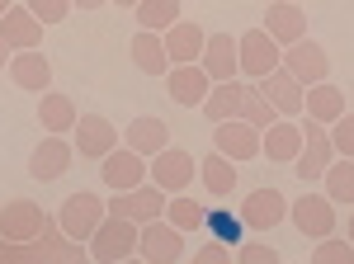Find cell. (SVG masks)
Masks as SVG:
<instances>
[{"label":"cell","mask_w":354,"mask_h":264,"mask_svg":"<svg viewBox=\"0 0 354 264\" xmlns=\"http://www.w3.org/2000/svg\"><path fill=\"white\" fill-rule=\"evenodd\" d=\"M137 241H142V227L133 217L104 212V222L95 227V236L85 241V250H90V260H100V264H123V260H137Z\"/></svg>","instance_id":"obj_1"},{"label":"cell","mask_w":354,"mask_h":264,"mask_svg":"<svg viewBox=\"0 0 354 264\" xmlns=\"http://www.w3.org/2000/svg\"><path fill=\"white\" fill-rule=\"evenodd\" d=\"M302 151L293 156V175L307 180V185H317L322 175H326V165L335 160V147H330V128L326 123H317L312 113H302Z\"/></svg>","instance_id":"obj_2"},{"label":"cell","mask_w":354,"mask_h":264,"mask_svg":"<svg viewBox=\"0 0 354 264\" xmlns=\"http://www.w3.org/2000/svg\"><path fill=\"white\" fill-rule=\"evenodd\" d=\"M147 180L161 185L165 194H189V185L198 180V160L185 151V147H165L147 160Z\"/></svg>","instance_id":"obj_3"},{"label":"cell","mask_w":354,"mask_h":264,"mask_svg":"<svg viewBox=\"0 0 354 264\" xmlns=\"http://www.w3.org/2000/svg\"><path fill=\"white\" fill-rule=\"evenodd\" d=\"M104 212H109V203L100 198V194H90V189H81V194H71L62 208H57V222H62V232L71 241H90L95 236V227L104 222Z\"/></svg>","instance_id":"obj_4"},{"label":"cell","mask_w":354,"mask_h":264,"mask_svg":"<svg viewBox=\"0 0 354 264\" xmlns=\"http://www.w3.org/2000/svg\"><path fill=\"white\" fill-rule=\"evenodd\" d=\"M165 194L161 185H151V180H142V185L133 189H118V194H109V212H123V217H133L137 227L142 222H156V217H165Z\"/></svg>","instance_id":"obj_5"},{"label":"cell","mask_w":354,"mask_h":264,"mask_svg":"<svg viewBox=\"0 0 354 264\" xmlns=\"http://www.w3.org/2000/svg\"><path fill=\"white\" fill-rule=\"evenodd\" d=\"M236 57H241L245 80H260V76H270L274 66H283V48L274 43L265 28H245L241 38H236Z\"/></svg>","instance_id":"obj_6"},{"label":"cell","mask_w":354,"mask_h":264,"mask_svg":"<svg viewBox=\"0 0 354 264\" xmlns=\"http://www.w3.org/2000/svg\"><path fill=\"white\" fill-rule=\"evenodd\" d=\"M118 142H123V132L113 128L104 113H81L76 128H71V147H76V156H85V160H104Z\"/></svg>","instance_id":"obj_7"},{"label":"cell","mask_w":354,"mask_h":264,"mask_svg":"<svg viewBox=\"0 0 354 264\" xmlns=\"http://www.w3.org/2000/svg\"><path fill=\"white\" fill-rule=\"evenodd\" d=\"M185 232L180 227H170L165 217L156 222H142V241H137V260H151V264H175L185 260Z\"/></svg>","instance_id":"obj_8"},{"label":"cell","mask_w":354,"mask_h":264,"mask_svg":"<svg viewBox=\"0 0 354 264\" xmlns=\"http://www.w3.org/2000/svg\"><path fill=\"white\" fill-rule=\"evenodd\" d=\"M71 156H76V147H71L66 137L48 132V137L28 151V175H33L38 185H53V180H62V175L71 170Z\"/></svg>","instance_id":"obj_9"},{"label":"cell","mask_w":354,"mask_h":264,"mask_svg":"<svg viewBox=\"0 0 354 264\" xmlns=\"http://www.w3.org/2000/svg\"><path fill=\"white\" fill-rule=\"evenodd\" d=\"M288 217H293V227H298L307 241H322L335 232V203H330L326 194H302L288 203Z\"/></svg>","instance_id":"obj_10"},{"label":"cell","mask_w":354,"mask_h":264,"mask_svg":"<svg viewBox=\"0 0 354 264\" xmlns=\"http://www.w3.org/2000/svg\"><path fill=\"white\" fill-rule=\"evenodd\" d=\"M208 90H213V76H208L198 62H175V66L165 71V95L180 109H198Z\"/></svg>","instance_id":"obj_11"},{"label":"cell","mask_w":354,"mask_h":264,"mask_svg":"<svg viewBox=\"0 0 354 264\" xmlns=\"http://www.w3.org/2000/svg\"><path fill=\"white\" fill-rule=\"evenodd\" d=\"M260 85V95L279 109V118H302V100H307V85H302L293 71H283V66H274L270 76L255 80Z\"/></svg>","instance_id":"obj_12"},{"label":"cell","mask_w":354,"mask_h":264,"mask_svg":"<svg viewBox=\"0 0 354 264\" xmlns=\"http://www.w3.org/2000/svg\"><path fill=\"white\" fill-rule=\"evenodd\" d=\"M241 222H245V232H270V227H279L283 217H288V198L279 194V189H255V194H245L241 198Z\"/></svg>","instance_id":"obj_13"},{"label":"cell","mask_w":354,"mask_h":264,"mask_svg":"<svg viewBox=\"0 0 354 264\" xmlns=\"http://www.w3.org/2000/svg\"><path fill=\"white\" fill-rule=\"evenodd\" d=\"M213 151H222V156H232L236 165H245V160L260 156V128H250L245 118H227V123H213Z\"/></svg>","instance_id":"obj_14"},{"label":"cell","mask_w":354,"mask_h":264,"mask_svg":"<svg viewBox=\"0 0 354 264\" xmlns=\"http://www.w3.org/2000/svg\"><path fill=\"white\" fill-rule=\"evenodd\" d=\"M43 28H48V24L28 10L24 0H15V5H10V15L0 19V38L10 43V53H28V48H38V43H43Z\"/></svg>","instance_id":"obj_15"},{"label":"cell","mask_w":354,"mask_h":264,"mask_svg":"<svg viewBox=\"0 0 354 264\" xmlns=\"http://www.w3.org/2000/svg\"><path fill=\"white\" fill-rule=\"evenodd\" d=\"M302 151V123L298 118H274L270 128L260 132V156L274 165H293V156Z\"/></svg>","instance_id":"obj_16"},{"label":"cell","mask_w":354,"mask_h":264,"mask_svg":"<svg viewBox=\"0 0 354 264\" xmlns=\"http://www.w3.org/2000/svg\"><path fill=\"white\" fill-rule=\"evenodd\" d=\"M283 71H293L302 85H317V80L330 76V57L322 43H312V38H298L293 48H283Z\"/></svg>","instance_id":"obj_17"},{"label":"cell","mask_w":354,"mask_h":264,"mask_svg":"<svg viewBox=\"0 0 354 264\" xmlns=\"http://www.w3.org/2000/svg\"><path fill=\"white\" fill-rule=\"evenodd\" d=\"M265 33H270L279 48H293L298 38H307V15H302L298 0H274L270 10H265Z\"/></svg>","instance_id":"obj_18"},{"label":"cell","mask_w":354,"mask_h":264,"mask_svg":"<svg viewBox=\"0 0 354 264\" xmlns=\"http://www.w3.org/2000/svg\"><path fill=\"white\" fill-rule=\"evenodd\" d=\"M43 227H48V212L33 198H15V203L0 208V236L5 241H33Z\"/></svg>","instance_id":"obj_19"},{"label":"cell","mask_w":354,"mask_h":264,"mask_svg":"<svg viewBox=\"0 0 354 264\" xmlns=\"http://www.w3.org/2000/svg\"><path fill=\"white\" fill-rule=\"evenodd\" d=\"M245 90H250V80H245V76L213 80V90L203 95V104H198V113H203L208 123H227V118H236V113H241Z\"/></svg>","instance_id":"obj_20"},{"label":"cell","mask_w":354,"mask_h":264,"mask_svg":"<svg viewBox=\"0 0 354 264\" xmlns=\"http://www.w3.org/2000/svg\"><path fill=\"white\" fill-rule=\"evenodd\" d=\"M33 260H48V264H76V260H90V250H81V241H71L62 232V222L48 217V227L33 236Z\"/></svg>","instance_id":"obj_21"},{"label":"cell","mask_w":354,"mask_h":264,"mask_svg":"<svg viewBox=\"0 0 354 264\" xmlns=\"http://www.w3.org/2000/svg\"><path fill=\"white\" fill-rule=\"evenodd\" d=\"M100 165H104L100 175H104L109 194H118V189H133V185H142V180H147V156H137L133 147H123V142H118V147H113V151L100 160Z\"/></svg>","instance_id":"obj_22"},{"label":"cell","mask_w":354,"mask_h":264,"mask_svg":"<svg viewBox=\"0 0 354 264\" xmlns=\"http://www.w3.org/2000/svg\"><path fill=\"white\" fill-rule=\"evenodd\" d=\"M5 71H10V80H15L19 90H28V95H43V90H53V62L38 53V48H28V53H15Z\"/></svg>","instance_id":"obj_23"},{"label":"cell","mask_w":354,"mask_h":264,"mask_svg":"<svg viewBox=\"0 0 354 264\" xmlns=\"http://www.w3.org/2000/svg\"><path fill=\"white\" fill-rule=\"evenodd\" d=\"M198 66H203V71H208L213 80H232V76H241L236 33H208V43H203V57H198Z\"/></svg>","instance_id":"obj_24"},{"label":"cell","mask_w":354,"mask_h":264,"mask_svg":"<svg viewBox=\"0 0 354 264\" xmlns=\"http://www.w3.org/2000/svg\"><path fill=\"white\" fill-rule=\"evenodd\" d=\"M123 147H133L137 156L151 160L156 151H165V147H170V128H165L156 113H137L133 123L123 128Z\"/></svg>","instance_id":"obj_25"},{"label":"cell","mask_w":354,"mask_h":264,"mask_svg":"<svg viewBox=\"0 0 354 264\" xmlns=\"http://www.w3.org/2000/svg\"><path fill=\"white\" fill-rule=\"evenodd\" d=\"M161 38H165V53H170V66H175V62H198V57H203L208 28L194 24V19H175Z\"/></svg>","instance_id":"obj_26"},{"label":"cell","mask_w":354,"mask_h":264,"mask_svg":"<svg viewBox=\"0 0 354 264\" xmlns=\"http://www.w3.org/2000/svg\"><path fill=\"white\" fill-rule=\"evenodd\" d=\"M128 57H133V66L142 71V76H165V71H170L165 38H161V33H151V28H137V38H133V48H128Z\"/></svg>","instance_id":"obj_27"},{"label":"cell","mask_w":354,"mask_h":264,"mask_svg":"<svg viewBox=\"0 0 354 264\" xmlns=\"http://www.w3.org/2000/svg\"><path fill=\"white\" fill-rule=\"evenodd\" d=\"M302 113H312L317 123H335L340 113H345V90L335 85V80H317V85H307V100H302Z\"/></svg>","instance_id":"obj_28"},{"label":"cell","mask_w":354,"mask_h":264,"mask_svg":"<svg viewBox=\"0 0 354 264\" xmlns=\"http://www.w3.org/2000/svg\"><path fill=\"white\" fill-rule=\"evenodd\" d=\"M76 118H81V109H76V100L71 95H57V90H43V100H38V123H43V132H71L76 128Z\"/></svg>","instance_id":"obj_29"},{"label":"cell","mask_w":354,"mask_h":264,"mask_svg":"<svg viewBox=\"0 0 354 264\" xmlns=\"http://www.w3.org/2000/svg\"><path fill=\"white\" fill-rule=\"evenodd\" d=\"M236 160L232 156H222V151H213V156H203L198 160V180H203V189L213 194V198H227L232 189H236Z\"/></svg>","instance_id":"obj_30"},{"label":"cell","mask_w":354,"mask_h":264,"mask_svg":"<svg viewBox=\"0 0 354 264\" xmlns=\"http://www.w3.org/2000/svg\"><path fill=\"white\" fill-rule=\"evenodd\" d=\"M322 185H326V198L335 208H354V156H335L326 165V175H322Z\"/></svg>","instance_id":"obj_31"},{"label":"cell","mask_w":354,"mask_h":264,"mask_svg":"<svg viewBox=\"0 0 354 264\" xmlns=\"http://www.w3.org/2000/svg\"><path fill=\"white\" fill-rule=\"evenodd\" d=\"M203 217H208V208H203L198 198H189V194H170V198H165V222L180 227L185 236L203 232Z\"/></svg>","instance_id":"obj_32"},{"label":"cell","mask_w":354,"mask_h":264,"mask_svg":"<svg viewBox=\"0 0 354 264\" xmlns=\"http://www.w3.org/2000/svg\"><path fill=\"white\" fill-rule=\"evenodd\" d=\"M203 232H208L213 241H222V245H241V241L250 236L236 208H208V217H203Z\"/></svg>","instance_id":"obj_33"},{"label":"cell","mask_w":354,"mask_h":264,"mask_svg":"<svg viewBox=\"0 0 354 264\" xmlns=\"http://www.w3.org/2000/svg\"><path fill=\"white\" fill-rule=\"evenodd\" d=\"M137 28H151V33H165V28L180 19V0H137L133 5Z\"/></svg>","instance_id":"obj_34"},{"label":"cell","mask_w":354,"mask_h":264,"mask_svg":"<svg viewBox=\"0 0 354 264\" xmlns=\"http://www.w3.org/2000/svg\"><path fill=\"white\" fill-rule=\"evenodd\" d=\"M236 118H245V123H250V128H270L274 118H279V109L270 104V100H265V95H260V85H255V80H250V90H245V100H241V113H236Z\"/></svg>","instance_id":"obj_35"},{"label":"cell","mask_w":354,"mask_h":264,"mask_svg":"<svg viewBox=\"0 0 354 264\" xmlns=\"http://www.w3.org/2000/svg\"><path fill=\"white\" fill-rule=\"evenodd\" d=\"M312 264H354V241H340L335 232L312 245Z\"/></svg>","instance_id":"obj_36"},{"label":"cell","mask_w":354,"mask_h":264,"mask_svg":"<svg viewBox=\"0 0 354 264\" xmlns=\"http://www.w3.org/2000/svg\"><path fill=\"white\" fill-rule=\"evenodd\" d=\"M330 147H335V156H354V113L350 109L330 123Z\"/></svg>","instance_id":"obj_37"},{"label":"cell","mask_w":354,"mask_h":264,"mask_svg":"<svg viewBox=\"0 0 354 264\" xmlns=\"http://www.w3.org/2000/svg\"><path fill=\"white\" fill-rule=\"evenodd\" d=\"M24 5L38 15V19H43V24H66V15L76 10L71 0H24Z\"/></svg>","instance_id":"obj_38"},{"label":"cell","mask_w":354,"mask_h":264,"mask_svg":"<svg viewBox=\"0 0 354 264\" xmlns=\"http://www.w3.org/2000/svg\"><path fill=\"white\" fill-rule=\"evenodd\" d=\"M232 260H241V264H279L283 255L279 250H270V245H232Z\"/></svg>","instance_id":"obj_39"},{"label":"cell","mask_w":354,"mask_h":264,"mask_svg":"<svg viewBox=\"0 0 354 264\" xmlns=\"http://www.w3.org/2000/svg\"><path fill=\"white\" fill-rule=\"evenodd\" d=\"M0 264H33V241H5L0 236Z\"/></svg>","instance_id":"obj_40"},{"label":"cell","mask_w":354,"mask_h":264,"mask_svg":"<svg viewBox=\"0 0 354 264\" xmlns=\"http://www.w3.org/2000/svg\"><path fill=\"white\" fill-rule=\"evenodd\" d=\"M189 260H194V264H227V260H232V245H222V241H208V245H198V250H194Z\"/></svg>","instance_id":"obj_41"},{"label":"cell","mask_w":354,"mask_h":264,"mask_svg":"<svg viewBox=\"0 0 354 264\" xmlns=\"http://www.w3.org/2000/svg\"><path fill=\"white\" fill-rule=\"evenodd\" d=\"M71 5H76V10H104L109 0H71Z\"/></svg>","instance_id":"obj_42"},{"label":"cell","mask_w":354,"mask_h":264,"mask_svg":"<svg viewBox=\"0 0 354 264\" xmlns=\"http://www.w3.org/2000/svg\"><path fill=\"white\" fill-rule=\"evenodd\" d=\"M10 57H15V53H10V43H5V38H0V71H5V66H10Z\"/></svg>","instance_id":"obj_43"},{"label":"cell","mask_w":354,"mask_h":264,"mask_svg":"<svg viewBox=\"0 0 354 264\" xmlns=\"http://www.w3.org/2000/svg\"><path fill=\"white\" fill-rule=\"evenodd\" d=\"M10 5H15V0H0V19H5V15H10Z\"/></svg>","instance_id":"obj_44"},{"label":"cell","mask_w":354,"mask_h":264,"mask_svg":"<svg viewBox=\"0 0 354 264\" xmlns=\"http://www.w3.org/2000/svg\"><path fill=\"white\" fill-rule=\"evenodd\" d=\"M109 5H123V10H133V5H137V0H109Z\"/></svg>","instance_id":"obj_45"},{"label":"cell","mask_w":354,"mask_h":264,"mask_svg":"<svg viewBox=\"0 0 354 264\" xmlns=\"http://www.w3.org/2000/svg\"><path fill=\"white\" fill-rule=\"evenodd\" d=\"M350 241H354V212H350Z\"/></svg>","instance_id":"obj_46"},{"label":"cell","mask_w":354,"mask_h":264,"mask_svg":"<svg viewBox=\"0 0 354 264\" xmlns=\"http://www.w3.org/2000/svg\"><path fill=\"white\" fill-rule=\"evenodd\" d=\"M298 5H302V0H298Z\"/></svg>","instance_id":"obj_47"}]
</instances>
